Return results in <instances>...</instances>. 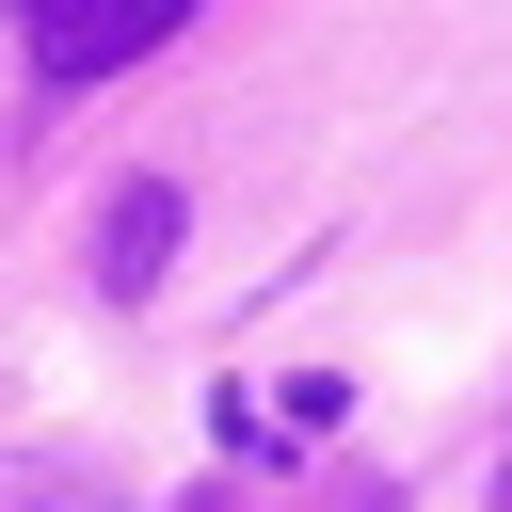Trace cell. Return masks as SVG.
Here are the masks:
<instances>
[{
    "label": "cell",
    "mask_w": 512,
    "mask_h": 512,
    "mask_svg": "<svg viewBox=\"0 0 512 512\" xmlns=\"http://www.w3.org/2000/svg\"><path fill=\"white\" fill-rule=\"evenodd\" d=\"M176 16H192V0H32L16 32H32V80H112V64H144Z\"/></svg>",
    "instance_id": "6da1fadb"
},
{
    "label": "cell",
    "mask_w": 512,
    "mask_h": 512,
    "mask_svg": "<svg viewBox=\"0 0 512 512\" xmlns=\"http://www.w3.org/2000/svg\"><path fill=\"white\" fill-rule=\"evenodd\" d=\"M160 256H176V192L128 176V192L96 208V288H160Z\"/></svg>",
    "instance_id": "7a4b0ae2"
},
{
    "label": "cell",
    "mask_w": 512,
    "mask_h": 512,
    "mask_svg": "<svg viewBox=\"0 0 512 512\" xmlns=\"http://www.w3.org/2000/svg\"><path fill=\"white\" fill-rule=\"evenodd\" d=\"M0 512H128L112 480H80V464H32V448H0Z\"/></svg>",
    "instance_id": "3957f363"
},
{
    "label": "cell",
    "mask_w": 512,
    "mask_h": 512,
    "mask_svg": "<svg viewBox=\"0 0 512 512\" xmlns=\"http://www.w3.org/2000/svg\"><path fill=\"white\" fill-rule=\"evenodd\" d=\"M192 512H224V496H192Z\"/></svg>",
    "instance_id": "277c9868"
}]
</instances>
